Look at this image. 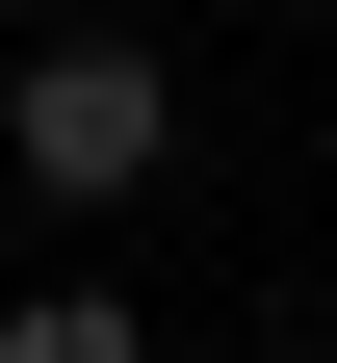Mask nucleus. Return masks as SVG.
<instances>
[{"label": "nucleus", "instance_id": "obj_1", "mask_svg": "<svg viewBox=\"0 0 337 363\" xmlns=\"http://www.w3.org/2000/svg\"><path fill=\"white\" fill-rule=\"evenodd\" d=\"M0 156L53 182V208H130V182L182 156V78L156 52H26V78H0Z\"/></svg>", "mask_w": 337, "mask_h": 363}, {"label": "nucleus", "instance_id": "obj_2", "mask_svg": "<svg viewBox=\"0 0 337 363\" xmlns=\"http://www.w3.org/2000/svg\"><path fill=\"white\" fill-rule=\"evenodd\" d=\"M0 363H156V311H104V286H26V311H0Z\"/></svg>", "mask_w": 337, "mask_h": 363}, {"label": "nucleus", "instance_id": "obj_3", "mask_svg": "<svg viewBox=\"0 0 337 363\" xmlns=\"http://www.w3.org/2000/svg\"><path fill=\"white\" fill-rule=\"evenodd\" d=\"M53 52H130V0H53Z\"/></svg>", "mask_w": 337, "mask_h": 363}]
</instances>
